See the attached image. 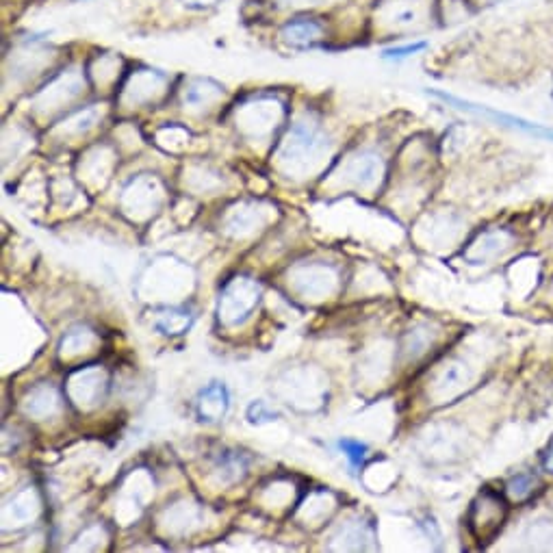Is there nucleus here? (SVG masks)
I'll use <instances>...</instances> for the list:
<instances>
[{
  "mask_svg": "<svg viewBox=\"0 0 553 553\" xmlns=\"http://www.w3.org/2000/svg\"><path fill=\"white\" fill-rule=\"evenodd\" d=\"M330 139L313 122H295L276 150V163L291 178H306L324 165Z\"/></svg>",
  "mask_w": 553,
  "mask_h": 553,
  "instance_id": "nucleus-1",
  "label": "nucleus"
},
{
  "mask_svg": "<svg viewBox=\"0 0 553 553\" xmlns=\"http://www.w3.org/2000/svg\"><path fill=\"white\" fill-rule=\"evenodd\" d=\"M289 285L302 300L321 302L337 295L341 287V274L330 263H302L289 272Z\"/></svg>",
  "mask_w": 553,
  "mask_h": 553,
  "instance_id": "nucleus-2",
  "label": "nucleus"
},
{
  "mask_svg": "<svg viewBox=\"0 0 553 553\" xmlns=\"http://www.w3.org/2000/svg\"><path fill=\"white\" fill-rule=\"evenodd\" d=\"M259 300L261 285L254 278L237 276L228 280L220 295V306H217V315H220L222 326L235 328L243 324L254 313V308L259 306Z\"/></svg>",
  "mask_w": 553,
  "mask_h": 553,
  "instance_id": "nucleus-3",
  "label": "nucleus"
},
{
  "mask_svg": "<svg viewBox=\"0 0 553 553\" xmlns=\"http://www.w3.org/2000/svg\"><path fill=\"white\" fill-rule=\"evenodd\" d=\"M473 378L475 371L465 358H447L432 374V380L428 384V397L432 404H452L471 387Z\"/></svg>",
  "mask_w": 553,
  "mask_h": 553,
  "instance_id": "nucleus-4",
  "label": "nucleus"
},
{
  "mask_svg": "<svg viewBox=\"0 0 553 553\" xmlns=\"http://www.w3.org/2000/svg\"><path fill=\"white\" fill-rule=\"evenodd\" d=\"M109 391V374L102 365H85L74 369L66 380L68 400L79 410H94L105 402Z\"/></svg>",
  "mask_w": 553,
  "mask_h": 553,
  "instance_id": "nucleus-5",
  "label": "nucleus"
},
{
  "mask_svg": "<svg viewBox=\"0 0 553 553\" xmlns=\"http://www.w3.org/2000/svg\"><path fill=\"white\" fill-rule=\"evenodd\" d=\"M285 118V109L274 98H256L237 111V128L252 141L272 137Z\"/></svg>",
  "mask_w": 553,
  "mask_h": 553,
  "instance_id": "nucleus-6",
  "label": "nucleus"
},
{
  "mask_svg": "<svg viewBox=\"0 0 553 553\" xmlns=\"http://www.w3.org/2000/svg\"><path fill=\"white\" fill-rule=\"evenodd\" d=\"M163 185L159 178L150 174H141L133 178L122 191V211L131 217V220H146L152 213H157L163 204Z\"/></svg>",
  "mask_w": 553,
  "mask_h": 553,
  "instance_id": "nucleus-7",
  "label": "nucleus"
},
{
  "mask_svg": "<svg viewBox=\"0 0 553 553\" xmlns=\"http://www.w3.org/2000/svg\"><path fill=\"white\" fill-rule=\"evenodd\" d=\"M506 517H508L506 499L493 491H484L471 504L469 530L475 536V540L488 543V540H493L497 536Z\"/></svg>",
  "mask_w": 553,
  "mask_h": 553,
  "instance_id": "nucleus-8",
  "label": "nucleus"
},
{
  "mask_svg": "<svg viewBox=\"0 0 553 553\" xmlns=\"http://www.w3.org/2000/svg\"><path fill=\"white\" fill-rule=\"evenodd\" d=\"M278 389L282 395H285L289 406L293 404L295 408H304V410L317 408L321 400L326 397L324 378H321L313 367L289 371L287 376H282Z\"/></svg>",
  "mask_w": 553,
  "mask_h": 553,
  "instance_id": "nucleus-9",
  "label": "nucleus"
},
{
  "mask_svg": "<svg viewBox=\"0 0 553 553\" xmlns=\"http://www.w3.org/2000/svg\"><path fill=\"white\" fill-rule=\"evenodd\" d=\"M419 454L428 458L430 462H452L462 454V432L449 423H439V426H430L426 432L419 434Z\"/></svg>",
  "mask_w": 553,
  "mask_h": 553,
  "instance_id": "nucleus-10",
  "label": "nucleus"
},
{
  "mask_svg": "<svg viewBox=\"0 0 553 553\" xmlns=\"http://www.w3.org/2000/svg\"><path fill=\"white\" fill-rule=\"evenodd\" d=\"M343 183L356 191H371L380 185L384 176V161L374 150H360L352 154L341 167Z\"/></svg>",
  "mask_w": 553,
  "mask_h": 553,
  "instance_id": "nucleus-11",
  "label": "nucleus"
},
{
  "mask_svg": "<svg viewBox=\"0 0 553 553\" xmlns=\"http://www.w3.org/2000/svg\"><path fill=\"white\" fill-rule=\"evenodd\" d=\"M267 207L256 202H239L224 215L222 228L228 237L246 239L263 230L267 224Z\"/></svg>",
  "mask_w": 553,
  "mask_h": 553,
  "instance_id": "nucleus-12",
  "label": "nucleus"
},
{
  "mask_svg": "<svg viewBox=\"0 0 553 553\" xmlns=\"http://www.w3.org/2000/svg\"><path fill=\"white\" fill-rule=\"evenodd\" d=\"M167 85V76L157 70H139L135 72L128 83L124 85L122 102L126 107H141L157 102V98L163 96Z\"/></svg>",
  "mask_w": 553,
  "mask_h": 553,
  "instance_id": "nucleus-13",
  "label": "nucleus"
},
{
  "mask_svg": "<svg viewBox=\"0 0 553 553\" xmlns=\"http://www.w3.org/2000/svg\"><path fill=\"white\" fill-rule=\"evenodd\" d=\"M514 243V235L510 230L504 228H495V230H484L478 237H475L469 248L465 250V259L471 265H482V263H491L499 256H504Z\"/></svg>",
  "mask_w": 553,
  "mask_h": 553,
  "instance_id": "nucleus-14",
  "label": "nucleus"
},
{
  "mask_svg": "<svg viewBox=\"0 0 553 553\" xmlns=\"http://www.w3.org/2000/svg\"><path fill=\"white\" fill-rule=\"evenodd\" d=\"M61 393L53 382H40L27 391L22 400V413L33 421H48L59 415Z\"/></svg>",
  "mask_w": 553,
  "mask_h": 553,
  "instance_id": "nucleus-15",
  "label": "nucleus"
},
{
  "mask_svg": "<svg viewBox=\"0 0 553 553\" xmlns=\"http://www.w3.org/2000/svg\"><path fill=\"white\" fill-rule=\"evenodd\" d=\"M81 89H83V79L79 72L61 74L48 87L42 89L40 96H37V109L46 113L57 111L79 96Z\"/></svg>",
  "mask_w": 553,
  "mask_h": 553,
  "instance_id": "nucleus-16",
  "label": "nucleus"
},
{
  "mask_svg": "<svg viewBox=\"0 0 553 553\" xmlns=\"http://www.w3.org/2000/svg\"><path fill=\"white\" fill-rule=\"evenodd\" d=\"M436 96H439V98L445 100V102H452V105H456L458 109H467V111H471V113L486 115V118H491V120H495V122H499V124H504V126L519 128V131H523V133H530V135H534V137H543V139H551V141H553V131H549V128L538 126V124H532V122H527V120H523V118H517V115H508V113H501V111H495V109L473 105V102L460 100V98H454V96H447V94H441V92H436Z\"/></svg>",
  "mask_w": 553,
  "mask_h": 553,
  "instance_id": "nucleus-17",
  "label": "nucleus"
},
{
  "mask_svg": "<svg viewBox=\"0 0 553 553\" xmlns=\"http://www.w3.org/2000/svg\"><path fill=\"white\" fill-rule=\"evenodd\" d=\"M40 514V499H37L35 488H22L16 495H11L3 506V523L5 530L9 527H24L37 519Z\"/></svg>",
  "mask_w": 553,
  "mask_h": 553,
  "instance_id": "nucleus-18",
  "label": "nucleus"
},
{
  "mask_svg": "<svg viewBox=\"0 0 553 553\" xmlns=\"http://www.w3.org/2000/svg\"><path fill=\"white\" fill-rule=\"evenodd\" d=\"M228 408H230V393L226 389V384L211 382L207 389H202L198 393L196 413L202 421L207 423L222 421L228 413Z\"/></svg>",
  "mask_w": 553,
  "mask_h": 553,
  "instance_id": "nucleus-19",
  "label": "nucleus"
},
{
  "mask_svg": "<svg viewBox=\"0 0 553 553\" xmlns=\"http://www.w3.org/2000/svg\"><path fill=\"white\" fill-rule=\"evenodd\" d=\"M198 523H200V508L187 499L178 501V504H172L163 512V519H161L165 532L174 536H183L191 532Z\"/></svg>",
  "mask_w": 553,
  "mask_h": 553,
  "instance_id": "nucleus-20",
  "label": "nucleus"
},
{
  "mask_svg": "<svg viewBox=\"0 0 553 553\" xmlns=\"http://www.w3.org/2000/svg\"><path fill=\"white\" fill-rule=\"evenodd\" d=\"M213 473L222 484H237L246 478L248 458L237 449H222L213 456Z\"/></svg>",
  "mask_w": 553,
  "mask_h": 553,
  "instance_id": "nucleus-21",
  "label": "nucleus"
},
{
  "mask_svg": "<svg viewBox=\"0 0 553 553\" xmlns=\"http://www.w3.org/2000/svg\"><path fill=\"white\" fill-rule=\"evenodd\" d=\"M334 549H369L374 543V530L365 521H345L332 536Z\"/></svg>",
  "mask_w": 553,
  "mask_h": 553,
  "instance_id": "nucleus-22",
  "label": "nucleus"
},
{
  "mask_svg": "<svg viewBox=\"0 0 553 553\" xmlns=\"http://www.w3.org/2000/svg\"><path fill=\"white\" fill-rule=\"evenodd\" d=\"M382 20L393 29H408L421 20V0H387Z\"/></svg>",
  "mask_w": 553,
  "mask_h": 553,
  "instance_id": "nucleus-23",
  "label": "nucleus"
},
{
  "mask_svg": "<svg viewBox=\"0 0 553 553\" xmlns=\"http://www.w3.org/2000/svg\"><path fill=\"white\" fill-rule=\"evenodd\" d=\"M222 96L224 87L211 79H191L183 89V100L191 109H207Z\"/></svg>",
  "mask_w": 553,
  "mask_h": 553,
  "instance_id": "nucleus-24",
  "label": "nucleus"
},
{
  "mask_svg": "<svg viewBox=\"0 0 553 553\" xmlns=\"http://www.w3.org/2000/svg\"><path fill=\"white\" fill-rule=\"evenodd\" d=\"M321 33H324V29H321L319 22L302 18L285 24V29H282V40H285L291 48L304 50L315 46L321 40Z\"/></svg>",
  "mask_w": 553,
  "mask_h": 553,
  "instance_id": "nucleus-25",
  "label": "nucleus"
},
{
  "mask_svg": "<svg viewBox=\"0 0 553 553\" xmlns=\"http://www.w3.org/2000/svg\"><path fill=\"white\" fill-rule=\"evenodd\" d=\"M436 334L439 332H436L430 324H419L413 330H408L402 341L404 360L410 363V360H419L421 356H426L436 341Z\"/></svg>",
  "mask_w": 553,
  "mask_h": 553,
  "instance_id": "nucleus-26",
  "label": "nucleus"
},
{
  "mask_svg": "<svg viewBox=\"0 0 553 553\" xmlns=\"http://www.w3.org/2000/svg\"><path fill=\"white\" fill-rule=\"evenodd\" d=\"M98 343L96 339V334L94 330H89V328H72L70 332H66V337L61 339L59 343V356L61 358H79L87 352H92L94 350V345Z\"/></svg>",
  "mask_w": 553,
  "mask_h": 553,
  "instance_id": "nucleus-27",
  "label": "nucleus"
},
{
  "mask_svg": "<svg viewBox=\"0 0 553 553\" xmlns=\"http://www.w3.org/2000/svg\"><path fill=\"white\" fill-rule=\"evenodd\" d=\"M113 172V154L109 148H96L87 154V159L83 161V176L89 183L102 185L107 183L109 176Z\"/></svg>",
  "mask_w": 553,
  "mask_h": 553,
  "instance_id": "nucleus-28",
  "label": "nucleus"
},
{
  "mask_svg": "<svg viewBox=\"0 0 553 553\" xmlns=\"http://www.w3.org/2000/svg\"><path fill=\"white\" fill-rule=\"evenodd\" d=\"M100 118H102V109L98 105H94V107L70 115L68 120H63L57 126V133H61L63 137H81V135L92 131V128L100 122Z\"/></svg>",
  "mask_w": 553,
  "mask_h": 553,
  "instance_id": "nucleus-29",
  "label": "nucleus"
},
{
  "mask_svg": "<svg viewBox=\"0 0 553 553\" xmlns=\"http://www.w3.org/2000/svg\"><path fill=\"white\" fill-rule=\"evenodd\" d=\"M194 324V315H191L189 308L185 306H174L163 311L157 321H154V328L159 332L167 334V337H176V334H183Z\"/></svg>",
  "mask_w": 553,
  "mask_h": 553,
  "instance_id": "nucleus-30",
  "label": "nucleus"
},
{
  "mask_svg": "<svg viewBox=\"0 0 553 553\" xmlns=\"http://www.w3.org/2000/svg\"><path fill=\"white\" fill-rule=\"evenodd\" d=\"M538 488V478L534 473H519L514 478L508 480L506 484V495L514 504H521V501H527Z\"/></svg>",
  "mask_w": 553,
  "mask_h": 553,
  "instance_id": "nucleus-31",
  "label": "nucleus"
},
{
  "mask_svg": "<svg viewBox=\"0 0 553 553\" xmlns=\"http://www.w3.org/2000/svg\"><path fill=\"white\" fill-rule=\"evenodd\" d=\"M525 538L534 549H553V521H536Z\"/></svg>",
  "mask_w": 553,
  "mask_h": 553,
  "instance_id": "nucleus-32",
  "label": "nucleus"
},
{
  "mask_svg": "<svg viewBox=\"0 0 553 553\" xmlns=\"http://www.w3.org/2000/svg\"><path fill=\"white\" fill-rule=\"evenodd\" d=\"M339 449L345 454V458L350 460V465L354 469H358L360 465H363L365 458H367V452H369V447L365 443L354 441V439H341Z\"/></svg>",
  "mask_w": 553,
  "mask_h": 553,
  "instance_id": "nucleus-33",
  "label": "nucleus"
},
{
  "mask_svg": "<svg viewBox=\"0 0 553 553\" xmlns=\"http://www.w3.org/2000/svg\"><path fill=\"white\" fill-rule=\"evenodd\" d=\"M278 413H274L272 408H267L265 402H252L248 408V421L254 423V426H263V423L276 421Z\"/></svg>",
  "mask_w": 553,
  "mask_h": 553,
  "instance_id": "nucleus-34",
  "label": "nucleus"
},
{
  "mask_svg": "<svg viewBox=\"0 0 553 553\" xmlns=\"http://www.w3.org/2000/svg\"><path fill=\"white\" fill-rule=\"evenodd\" d=\"M426 48V42H415V44H406V46H393V48H387L382 53L384 59H395V61H400V59H406L410 55H417L419 50Z\"/></svg>",
  "mask_w": 553,
  "mask_h": 553,
  "instance_id": "nucleus-35",
  "label": "nucleus"
},
{
  "mask_svg": "<svg viewBox=\"0 0 553 553\" xmlns=\"http://www.w3.org/2000/svg\"><path fill=\"white\" fill-rule=\"evenodd\" d=\"M183 3L191 9H209L220 3V0H183Z\"/></svg>",
  "mask_w": 553,
  "mask_h": 553,
  "instance_id": "nucleus-36",
  "label": "nucleus"
},
{
  "mask_svg": "<svg viewBox=\"0 0 553 553\" xmlns=\"http://www.w3.org/2000/svg\"><path fill=\"white\" fill-rule=\"evenodd\" d=\"M543 465H545V469H547L549 473H553V441H551V445H549V449H547V454H545V458H543Z\"/></svg>",
  "mask_w": 553,
  "mask_h": 553,
  "instance_id": "nucleus-37",
  "label": "nucleus"
},
{
  "mask_svg": "<svg viewBox=\"0 0 553 553\" xmlns=\"http://www.w3.org/2000/svg\"><path fill=\"white\" fill-rule=\"evenodd\" d=\"M486 3H491V5H495V3H504V0H486Z\"/></svg>",
  "mask_w": 553,
  "mask_h": 553,
  "instance_id": "nucleus-38",
  "label": "nucleus"
},
{
  "mask_svg": "<svg viewBox=\"0 0 553 553\" xmlns=\"http://www.w3.org/2000/svg\"><path fill=\"white\" fill-rule=\"evenodd\" d=\"M551 506H553V497H551Z\"/></svg>",
  "mask_w": 553,
  "mask_h": 553,
  "instance_id": "nucleus-39",
  "label": "nucleus"
}]
</instances>
